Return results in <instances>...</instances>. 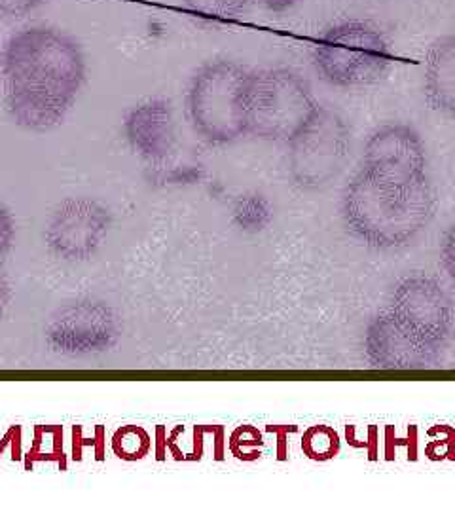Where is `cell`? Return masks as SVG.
Listing matches in <instances>:
<instances>
[{
  "label": "cell",
  "mask_w": 455,
  "mask_h": 512,
  "mask_svg": "<svg viewBox=\"0 0 455 512\" xmlns=\"http://www.w3.org/2000/svg\"><path fill=\"white\" fill-rule=\"evenodd\" d=\"M437 209L427 150L408 124H385L366 145L342 194L347 230L368 247L397 249L431 222Z\"/></svg>",
  "instance_id": "6da1fadb"
},
{
  "label": "cell",
  "mask_w": 455,
  "mask_h": 512,
  "mask_svg": "<svg viewBox=\"0 0 455 512\" xmlns=\"http://www.w3.org/2000/svg\"><path fill=\"white\" fill-rule=\"evenodd\" d=\"M80 42L48 25L25 27L0 50L6 109L19 128L44 133L61 126L86 82Z\"/></svg>",
  "instance_id": "7a4b0ae2"
},
{
  "label": "cell",
  "mask_w": 455,
  "mask_h": 512,
  "mask_svg": "<svg viewBox=\"0 0 455 512\" xmlns=\"http://www.w3.org/2000/svg\"><path fill=\"white\" fill-rule=\"evenodd\" d=\"M454 323L452 300L437 281L410 275L366 329L368 361L395 370L435 366L452 340Z\"/></svg>",
  "instance_id": "3957f363"
},
{
  "label": "cell",
  "mask_w": 455,
  "mask_h": 512,
  "mask_svg": "<svg viewBox=\"0 0 455 512\" xmlns=\"http://www.w3.org/2000/svg\"><path fill=\"white\" fill-rule=\"evenodd\" d=\"M319 109L302 74L287 67L251 69L245 92L247 135L289 145Z\"/></svg>",
  "instance_id": "277c9868"
},
{
  "label": "cell",
  "mask_w": 455,
  "mask_h": 512,
  "mask_svg": "<svg viewBox=\"0 0 455 512\" xmlns=\"http://www.w3.org/2000/svg\"><path fill=\"white\" fill-rule=\"evenodd\" d=\"M251 69L234 59H213L194 73L186 110L201 139L213 145L236 143L247 135L245 92Z\"/></svg>",
  "instance_id": "5b68a950"
},
{
  "label": "cell",
  "mask_w": 455,
  "mask_h": 512,
  "mask_svg": "<svg viewBox=\"0 0 455 512\" xmlns=\"http://www.w3.org/2000/svg\"><path fill=\"white\" fill-rule=\"evenodd\" d=\"M317 74L336 88H364L380 82L391 65V44L380 27L347 19L328 27L315 44Z\"/></svg>",
  "instance_id": "8992f818"
},
{
  "label": "cell",
  "mask_w": 455,
  "mask_h": 512,
  "mask_svg": "<svg viewBox=\"0 0 455 512\" xmlns=\"http://www.w3.org/2000/svg\"><path fill=\"white\" fill-rule=\"evenodd\" d=\"M289 171L302 190H323L344 169L351 148V131L334 110L321 109L289 143Z\"/></svg>",
  "instance_id": "52a82bcc"
},
{
  "label": "cell",
  "mask_w": 455,
  "mask_h": 512,
  "mask_svg": "<svg viewBox=\"0 0 455 512\" xmlns=\"http://www.w3.org/2000/svg\"><path fill=\"white\" fill-rule=\"evenodd\" d=\"M122 332V317L110 304L97 298H78L65 302L48 317L44 338L55 353L86 357L114 348Z\"/></svg>",
  "instance_id": "ba28073f"
},
{
  "label": "cell",
  "mask_w": 455,
  "mask_h": 512,
  "mask_svg": "<svg viewBox=\"0 0 455 512\" xmlns=\"http://www.w3.org/2000/svg\"><path fill=\"white\" fill-rule=\"evenodd\" d=\"M112 226V213L93 198H67L55 207L44 238L48 249L65 262H86L95 255Z\"/></svg>",
  "instance_id": "9c48e42d"
},
{
  "label": "cell",
  "mask_w": 455,
  "mask_h": 512,
  "mask_svg": "<svg viewBox=\"0 0 455 512\" xmlns=\"http://www.w3.org/2000/svg\"><path fill=\"white\" fill-rule=\"evenodd\" d=\"M129 147L146 162H162L175 147V114L169 101L146 99L124 118Z\"/></svg>",
  "instance_id": "30bf717a"
},
{
  "label": "cell",
  "mask_w": 455,
  "mask_h": 512,
  "mask_svg": "<svg viewBox=\"0 0 455 512\" xmlns=\"http://www.w3.org/2000/svg\"><path fill=\"white\" fill-rule=\"evenodd\" d=\"M423 90L429 105L455 118V33L438 38L425 59Z\"/></svg>",
  "instance_id": "8fae6325"
},
{
  "label": "cell",
  "mask_w": 455,
  "mask_h": 512,
  "mask_svg": "<svg viewBox=\"0 0 455 512\" xmlns=\"http://www.w3.org/2000/svg\"><path fill=\"white\" fill-rule=\"evenodd\" d=\"M182 4L205 23H230L245 16L253 0H182Z\"/></svg>",
  "instance_id": "7c38bea8"
},
{
  "label": "cell",
  "mask_w": 455,
  "mask_h": 512,
  "mask_svg": "<svg viewBox=\"0 0 455 512\" xmlns=\"http://www.w3.org/2000/svg\"><path fill=\"white\" fill-rule=\"evenodd\" d=\"M112 448L118 458L135 461V459L145 458L150 448V439L145 429L128 425L116 433V437L112 440Z\"/></svg>",
  "instance_id": "4fadbf2b"
},
{
  "label": "cell",
  "mask_w": 455,
  "mask_h": 512,
  "mask_svg": "<svg viewBox=\"0 0 455 512\" xmlns=\"http://www.w3.org/2000/svg\"><path fill=\"white\" fill-rule=\"evenodd\" d=\"M302 448L311 459H330L338 454L340 440L330 427H311L302 440Z\"/></svg>",
  "instance_id": "5bb4252c"
},
{
  "label": "cell",
  "mask_w": 455,
  "mask_h": 512,
  "mask_svg": "<svg viewBox=\"0 0 455 512\" xmlns=\"http://www.w3.org/2000/svg\"><path fill=\"white\" fill-rule=\"evenodd\" d=\"M48 0H0V19H19L31 16Z\"/></svg>",
  "instance_id": "9a60e30c"
},
{
  "label": "cell",
  "mask_w": 455,
  "mask_h": 512,
  "mask_svg": "<svg viewBox=\"0 0 455 512\" xmlns=\"http://www.w3.org/2000/svg\"><path fill=\"white\" fill-rule=\"evenodd\" d=\"M16 239V220L12 217L10 209L0 202V264L10 253Z\"/></svg>",
  "instance_id": "2e32d148"
},
{
  "label": "cell",
  "mask_w": 455,
  "mask_h": 512,
  "mask_svg": "<svg viewBox=\"0 0 455 512\" xmlns=\"http://www.w3.org/2000/svg\"><path fill=\"white\" fill-rule=\"evenodd\" d=\"M440 258H442V266H444L446 274L450 275V279L455 283V222L442 238Z\"/></svg>",
  "instance_id": "e0dca14e"
},
{
  "label": "cell",
  "mask_w": 455,
  "mask_h": 512,
  "mask_svg": "<svg viewBox=\"0 0 455 512\" xmlns=\"http://www.w3.org/2000/svg\"><path fill=\"white\" fill-rule=\"evenodd\" d=\"M260 6L272 14H287L294 10L298 4H302L304 0H258Z\"/></svg>",
  "instance_id": "ac0fdd59"
},
{
  "label": "cell",
  "mask_w": 455,
  "mask_h": 512,
  "mask_svg": "<svg viewBox=\"0 0 455 512\" xmlns=\"http://www.w3.org/2000/svg\"><path fill=\"white\" fill-rule=\"evenodd\" d=\"M10 298H12V291H10V283H8L6 275L0 272V319L4 317V313H6V310H8Z\"/></svg>",
  "instance_id": "d6986e66"
}]
</instances>
